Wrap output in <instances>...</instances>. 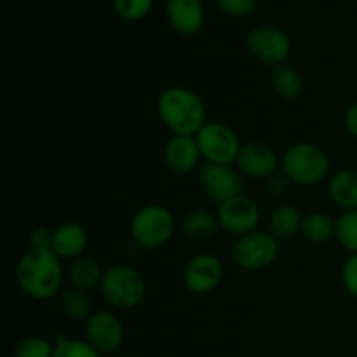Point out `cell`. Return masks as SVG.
<instances>
[{"label": "cell", "mask_w": 357, "mask_h": 357, "mask_svg": "<svg viewBox=\"0 0 357 357\" xmlns=\"http://www.w3.org/2000/svg\"><path fill=\"white\" fill-rule=\"evenodd\" d=\"M176 230L173 213L160 204H149L139 208L129 223V234L139 250H159L167 244Z\"/></svg>", "instance_id": "cell-5"}, {"label": "cell", "mask_w": 357, "mask_h": 357, "mask_svg": "<svg viewBox=\"0 0 357 357\" xmlns=\"http://www.w3.org/2000/svg\"><path fill=\"white\" fill-rule=\"evenodd\" d=\"M14 275L24 295L38 302H45L61 291L65 272L61 258L54 251L30 248L17 260Z\"/></svg>", "instance_id": "cell-1"}, {"label": "cell", "mask_w": 357, "mask_h": 357, "mask_svg": "<svg viewBox=\"0 0 357 357\" xmlns=\"http://www.w3.org/2000/svg\"><path fill=\"white\" fill-rule=\"evenodd\" d=\"M86 340L103 354H114L124 344V324L110 310H96L84 324Z\"/></svg>", "instance_id": "cell-11"}, {"label": "cell", "mask_w": 357, "mask_h": 357, "mask_svg": "<svg viewBox=\"0 0 357 357\" xmlns=\"http://www.w3.org/2000/svg\"><path fill=\"white\" fill-rule=\"evenodd\" d=\"M220 229L216 213L208 209H194L183 220V232L192 241H206L216 234Z\"/></svg>", "instance_id": "cell-22"}, {"label": "cell", "mask_w": 357, "mask_h": 357, "mask_svg": "<svg viewBox=\"0 0 357 357\" xmlns=\"http://www.w3.org/2000/svg\"><path fill=\"white\" fill-rule=\"evenodd\" d=\"M52 357H101V354L87 340L58 335L54 338V354Z\"/></svg>", "instance_id": "cell-24"}, {"label": "cell", "mask_w": 357, "mask_h": 357, "mask_svg": "<svg viewBox=\"0 0 357 357\" xmlns=\"http://www.w3.org/2000/svg\"><path fill=\"white\" fill-rule=\"evenodd\" d=\"M303 216L300 215L298 209L291 204H281L272 211L271 220H268V227H271V234L278 241H289L300 234L302 229Z\"/></svg>", "instance_id": "cell-19"}, {"label": "cell", "mask_w": 357, "mask_h": 357, "mask_svg": "<svg viewBox=\"0 0 357 357\" xmlns=\"http://www.w3.org/2000/svg\"><path fill=\"white\" fill-rule=\"evenodd\" d=\"M162 159L167 169L176 174L192 173L202 159L195 136L173 135L162 149Z\"/></svg>", "instance_id": "cell-14"}, {"label": "cell", "mask_w": 357, "mask_h": 357, "mask_svg": "<svg viewBox=\"0 0 357 357\" xmlns=\"http://www.w3.org/2000/svg\"><path fill=\"white\" fill-rule=\"evenodd\" d=\"M70 279V284L82 291H93V289L100 288L101 281H103L105 271L101 268L100 261L94 260L93 257H82L75 258L70 261L68 271H66Z\"/></svg>", "instance_id": "cell-18"}, {"label": "cell", "mask_w": 357, "mask_h": 357, "mask_svg": "<svg viewBox=\"0 0 357 357\" xmlns=\"http://www.w3.org/2000/svg\"><path fill=\"white\" fill-rule=\"evenodd\" d=\"M199 150L206 162L232 166L239 157L241 139L229 124L218 121H208L195 135Z\"/></svg>", "instance_id": "cell-6"}, {"label": "cell", "mask_w": 357, "mask_h": 357, "mask_svg": "<svg viewBox=\"0 0 357 357\" xmlns=\"http://www.w3.org/2000/svg\"><path fill=\"white\" fill-rule=\"evenodd\" d=\"M328 195L331 202L342 211L357 209V171L342 169L335 173L328 181Z\"/></svg>", "instance_id": "cell-17"}, {"label": "cell", "mask_w": 357, "mask_h": 357, "mask_svg": "<svg viewBox=\"0 0 357 357\" xmlns=\"http://www.w3.org/2000/svg\"><path fill=\"white\" fill-rule=\"evenodd\" d=\"M331 162L328 153L314 143H295L281 159V173L293 185L312 187L330 176Z\"/></svg>", "instance_id": "cell-3"}, {"label": "cell", "mask_w": 357, "mask_h": 357, "mask_svg": "<svg viewBox=\"0 0 357 357\" xmlns=\"http://www.w3.org/2000/svg\"><path fill=\"white\" fill-rule=\"evenodd\" d=\"M246 45L251 54L264 65H284L291 52V40L282 28L274 24H260L248 33Z\"/></svg>", "instance_id": "cell-8"}, {"label": "cell", "mask_w": 357, "mask_h": 357, "mask_svg": "<svg viewBox=\"0 0 357 357\" xmlns=\"http://www.w3.org/2000/svg\"><path fill=\"white\" fill-rule=\"evenodd\" d=\"M344 128L352 138L357 139V101L351 105L344 114Z\"/></svg>", "instance_id": "cell-32"}, {"label": "cell", "mask_w": 357, "mask_h": 357, "mask_svg": "<svg viewBox=\"0 0 357 357\" xmlns=\"http://www.w3.org/2000/svg\"><path fill=\"white\" fill-rule=\"evenodd\" d=\"M271 84L274 93L282 100H296L303 91L302 73L288 63L272 68Z\"/></svg>", "instance_id": "cell-20"}, {"label": "cell", "mask_w": 357, "mask_h": 357, "mask_svg": "<svg viewBox=\"0 0 357 357\" xmlns=\"http://www.w3.org/2000/svg\"><path fill=\"white\" fill-rule=\"evenodd\" d=\"M291 185L293 183L284 176V174L275 173L265 180V190H267V194L271 195V197H282V195L288 194Z\"/></svg>", "instance_id": "cell-30"}, {"label": "cell", "mask_w": 357, "mask_h": 357, "mask_svg": "<svg viewBox=\"0 0 357 357\" xmlns=\"http://www.w3.org/2000/svg\"><path fill=\"white\" fill-rule=\"evenodd\" d=\"M340 279L345 291L351 296H354V298H357V253L349 255V257L345 258L344 265H342Z\"/></svg>", "instance_id": "cell-28"}, {"label": "cell", "mask_w": 357, "mask_h": 357, "mask_svg": "<svg viewBox=\"0 0 357 357\" xmlns=\"http://www.w3.org/2000/svg\"><path fill=\"white\" fill-rule=\"evenodd\" d=\"M89 244V236L84 225L77 222H65L54 229V241L52 251L61 260H75L82 257Z\"/></svg>", "instance_id": "cell-16"}, {"label": "cell", "mask_w": 357, "mask_h": 357, "mask_svg": "<svg viewBox=\"0 0 357 357\" xmlns=\"http://www.w3.org/2000/svg\"><path fill=\"white\" fill-rule=\"evenodd\" d=\"M54 344L42 337H26L16 345L14 357H52Z\"/></svg>", "instance_id": "cell-26"}, {"label": "cell", "mask_w": 357, "mask_h": 357, "mask_svg": "<svg viewBox=\"0 0 357 357\" xmlns=\"http://www.w3.org/2000/svg\"><path fill=\"white\" fill-rule=\"evenodd\" d=\"M153 0H114V9L124 21L143 20L150 13Z\"/></svg>", "instance_id": "cell-27"}, {"label": "cell", "mask_w": 357, "mask_h": 357, "mask_svg": "<svg viewBox=\"0 0 357 357\" xmlns=\"http://www.w3.org/2000/svg\"><path fill=\"white\" fill-rule=\"evenodd\" d=\"M157 114L173 135L195 136L208 122L206 105L195 91L173 86L157 98Z\"/></svg>", "instance_id": "cell-2"}, {"label": "cell", "mask_w": 357, "mask_h": 357, "mask_svg": "<svg viewBox=\"0 0 357 357\" xmlns=\"http://www.w3.org/2000/svg\"><path fill=\"white\" fill-rule=\"evenodd\" d=\"M335 239L351 255L357 253V209L356 211H342V215L337 218Z\"/></svg>", "instance_id": "cell-25"}, {"label": "cell", "mask_w": 357, "mask_h": 357, "mask_svg": "<svg viewBox=\"0 0 357 357\" xmlns=\"http://www.w3.org/2000/svg\"><path fill=\"white\" fill-rule=\"evenodd\" d=\"M166 16L178 33L194 35L204 24V7L201 0H167Z\"/></svg>", "instance_id": "cell-15"}, {"label": "cell", "mask_w": 357, "mask_h": 357, "mask_svg": "<svg viewBox=\"0 0 357 357\" xmlns=\"http://www.w3.org/2000/svg\"><path fill=\"white\" fill-rule=\"evenodd\" d=\"M216 216H218L220 229H223L230 236L243 237L258 230L261 211L260 206L253 199L241 194L218 204Z\"/></svg>", "instance_id": "cell-9"}, {"label": "cell", "mask_w": 357, "mask_h": 357, "mask_svg": "<svg viewBox=\"0 0 357 357\" xmlns=\"http://www.w3.org/2000/svg\"><path fill=\"white\" fill-rule=\"evenodd\" d=\"M236 164L241 174L253 178V180H267L272 174L278 173V167L281 166L274 149L261 142H251L243 145Z\"/></svg>", "instance_id": "cell-13"}, {"label": "cell", "mask_w": 357, "mask_h": 357, "mask_svg": "<svg viewBox=\"0 0 357 357\" xmlns=\"http://www.w3.org/2000/svg\"><path fill=\"white\" fill-rule=\"evenodd\" d=\"M52 241H54V230L47 227H37L30 234L31 250H52Z\"/></svg>", "instance_id": "cell-31"}, {"label": "cell", "mask_w": 357, "mask_h": 357, "mask_svg": "<svg viewBox=\"0 0 357 357\" xmlns=\"http://www.w3.org/2000/svg\"><path fill=\"white\" fill-rule=\"evenodd\" d=\"M223 281V264L215 255H195L183 271V284L194 295H208Z\"/></svg>", "instance_id": "cell-12"}, {"label": "cell", "mask_w": 357, "mask_h": 357, "mask_svg": "<svg viewBox=\"0 0 357 357\" xmlns=\"http://www.w3.org/2000/svg\"><path fill=\"white\" fill-rule=\"evenodd\" d=\"M59 309L68 319L87 321L93 314V302H91L89 293L72 286L59 293Z\"/></svg>", "instance_id": "cell-23"}, {"label": "cell", "mask_w": 357, "mask_h": 357, "mask_svg": "<svg viewBox=\"0 0 357 357\" xmlns=\"http://www.w3.org/2000/svg\"><path fill=\"white\" fill-rule=\"evenodd\" d=\"M199 183L202 190L216 204L243 194L244 181L239 169L227 164H209L199 167Z\"/></svg>", "instance_id": "cell-10"}, {"label": "cell", "mask_w": 357, "mask_h": 357, "mask_svg": "<svg viewBox=\"0 0 357 357\" xmlns=\"http://www.w3.org/2000/svg\"><path fill=\"white\" fill-rule=\"evenodd\" d=\"M100 289L112 309L132 310L145 298L146 282L138 268L117 264L105 271Z\"/></svg>", "instance_id": "cell-4"}, {"label": "cell", "mask_w": 357, "mask_h": 357, "mask_svg": "<svg viewBox=\"0 0 357 357\" xmlns=\"http://www.w3.org/2000/svg\"><path fill=\"white\" fill-rule=\"evenodd\" d=\"M300 234L303 239L314 244H324L331 241L337 234V220L323 211H314L303 216Z\"/></svg>", "instance_id": "cell-21"}, {"label": "cell", "mask_w": 357, "mask_h": 357, "mask_svg": "<svg viewBox=\"0 0 357 357\" xmlns=\"http://www.w3.org/2000/svg\"><path fill=\"white\" fill-rule=\"evenodd\" d=\"M216 6L229 16L244 17L253 14L257 0H216Z\"/></svg>", "instance_id": "cell-29"}, {"label": "cell", "mask_w": 357, "mask_h": 357, "mask_svg": "<svg viewBox=\"0 0 357 357\" xmlns=\"http://www.w3.org/2000/svg\"><path fill=\"white\" fill-rule=\"evenodd\" d=\"M279 257V241L271 232L255 230L237 237L232 248L234 264L244 271L257 272L271 267Z\"/></svg>", "instance_id": "cell-7"}]
</instances>
